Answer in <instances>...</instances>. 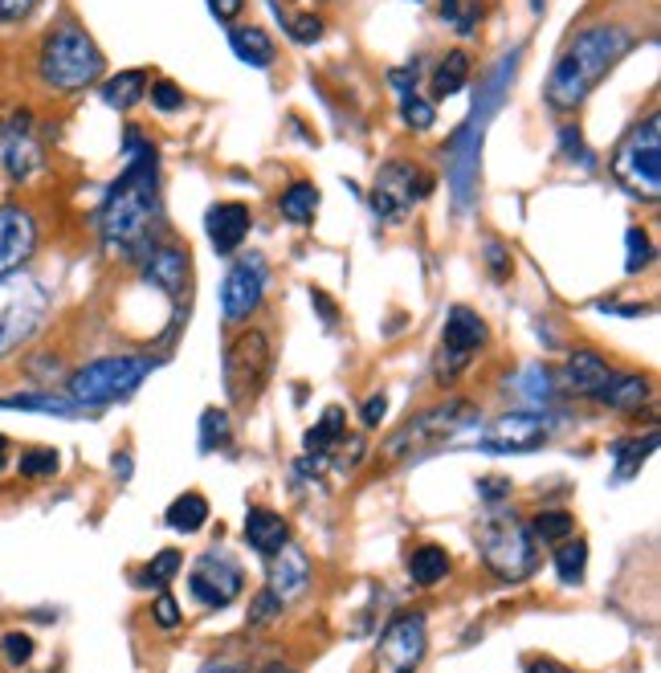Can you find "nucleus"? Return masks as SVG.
<instances>
[{
	"label": "nucleus",
	"mask_w": 661,
	"mask_h": 673,
	"mask_svg": "<svg viewBox=\"0 0 661 673\" xmlns=\"http://www.w3.org/2000/svg\"><path fill=\"white\" fill-rule=\"evenodd\" d=\"M127 151L131 160L119 176V184L107 192L103 209H98V229H103V241L111 249H119L123 257H143L156 249V225H160V160H156V147L139 143V131H127Z\"/></svg>",
	"instance_id": "1"
},
{
	"label": "nucleus",
	"mask_w": 661,
	"mask_h": 673,
	"mask_svg": "<svg viewBox=\"0 0 661 673\" xmlns=\"http://www.w3.org/2000/svg\"><path fill=\"white\" fill-rule=\"evenodd\" d=\"M633 45V33L621 25H588L580 29L568 49L555 58L551 78L543 86V98L555 111H576L580 102L596 90V82L613 70Z\"/></svg>",
	"instance_id": "2"
},
{
	"label": "nucleus",
	"mask_w": 661,
	"mask_h": 673,
	"mask_svg": "<svg viewBox=\"0 0 661 673\" xmlns=\"http://www.w3.org/2000/svg\"><path fill=\"white\" fill-rule=\"evenodd\" d=\"M107 70L103 49L94 45V37L78 21H62L58 29H49L37 54V78L58 90V94H78L94 86Z\"/></svg>",
	"instance_id": "3"
},
{
	"label": "nucleus",
	"mask_w": 661,
	"mask_h": 673,
	"mask_svg": "<svg viewBox=\"0 0 661 673\" xmlns=\"http://www.w3.org/2000/svg\"><path fill=\"white\" fill-rule=\"evenodd\" d=\"M478 551H482V559H486V567L498 576V580H511V584H519V580H527L535 567H539V539L515 519L511 510H490L486 519L478 523Z\"/></svg>",
	"instance_id": "4"
},
{
	"label": "nucleus",
	"mask_w": 661,
	"mask_h": 673,
	"mask_svg": "<svg viewBox=\"0 0 661 673\" xmlns=\"http://www.w3.org/2000/svg\"><path fill=\"white\" fill-rule=\"evenodd\" d=\"M478 417L470 400H445V404H433L417 417L404 421L388 441H384V461H413V457H425L429 449L445 445L449 437H457L470 421Z\"/></svg>",
	"instance_id": "5"
},
{
	"label": "nucleus",
	"mask_w": 661,
	"mask_h": 673,
	"mask_svg": "<svg viewBox=\"0 0 661 673\" xmlns=\"http://www.w3.org/2000/svg\"><path fill=\"white\" fill-rule=\"evenodd\" d=\"M49 315V294L33 274H5L0 278V359L17 351Z\"/></svg>",
	"instance_id": "6"
},
{
	"label": "nucleus",
	"mask_w": 661,
	"mask_h": 673,
	"mask_svg": "<svg viewBox=\"0 0 661 673\" xmlns=\"http://www.w3.org/2000/svg\"><path fill=\"white\" fill-rule=\"evenodd\" d=\"M147 376H151V359H143V355L94 359V364H86L70 376V396L78 404H115V400H127Z\"/></svg>",
	"instance_id": "7"
},
{
	"label": "nucleus",
	"mask_w": 661,
	"mask_h": 673,
	"mask_svg": "<svg viewBox=\"0 0 661 673\" xmlns=\"http://www.w3.org/2000/svg\"><path fill=\"white\" fill-rule=\"evenodd\" d=\"M613 176L641 200H657L661 192V115H649L613 155Z\"/></svg>",
	"instance_id": "8"
},
{
	"label": "nucleus",
	"mask_w": 661,
	"mask_h": 673,
	"mask_svg": "<svg viewBox=\"0 0 661 673\" xmlns=\"http://www.w3.org/2000/svg\"><path fill=\"white\" fill-rule=\"evenodd\" d=\"M270 368H274L270 335L266 331H241L225 351V392H229V400L233 404L253 400L266 388Z\"/></svg>",
	"instance_id": "9"
},
{
	"label": "nucleus",
	"mask_w": 661,
	"mask_h": 673,
	"mask_svg": "<svg viewBox=\"0 0 661 673\" xmlns=\"http://www.w3.org/2000/svg\"><path fill=\"white\" fill-rule=\"evenodd\" d=\"M433 192V180L413 160H388L372 184V213L380 221H404Z\"/></svg>",
	"instance_id": "10"
},
{
	"label": "nucleus",
	"mask_w": 661,
	"mask_h": 673,
	"mask_svg": "<svg viewBox=\"0 0 661 673\" xmlns=\"http://www.w3.org/2000/svg\"><path fill=\"white\" fill-rule=\"evenodd\" d=\"M425 649H429V625L421 612H400L392 616L384 633H380V645H376V657H372V673H417V665L425 661Z\"/></svg>",
	"instance_id": "11"
},
{
	"label": "nucleus",
	"mask_w": 661,
	"mask_h": 673,
	"mask_svg": "<svg viewBox=\"0 0 661 673\" xmlns=\"http://www.w3.org/2000/svg\"><path fill=\"white\" fill-rule=\"evenodd\" d=\"M486 323L478 319V310L470 306H453L449 319L441 327V355H437V384H453L470 368V359L486 347Z\"/></svg>",
	"instance_id": "12"
},
{
	"label": "nucleus",
	"mask_w": 661,
	"mask_h": 673,
	"mask_svg": "<svg viewBox=\"0 0 661 673\" xmlns=\"http://www.w3.org/2000/svg\"><path fill=\"white\" fill-rule=\"evenodd\" d=\"M45 168V151L33 131V115L21 107L9 119H0V172L13 184H29Z\"/></svg>",
	"instance_id": "13"
},
{
	"label": "nucleus",
	"mask_w": 661,
	"mask_h": 673,
	"mask_svg": "<svg viewBox=\"0 0 661 673\" xmlns=\"http://www.w3.org/2000/svg\"><path fill=\"white\" fill-rule=\"evenodd\" d=\"M266 282H270L266 257H262V253L241 257V262H237V266L225 274V282H221V306H225V319H229V323L249 319L253 310L262 306V298H266Z\"/></svg>",
	"instance_id": "14"
},
{
	"label": "nucleus",
	"mask_w": 661,
	"mask_h": 673,
	"mask_svg": "<svg viewBox=\"0 0 661 673\" xmlns=\"http://www.w3.org/2000/svg\"><path fill=\"white\" fill-rule=\"evenodd\" d=\"M547 433H551V425L539 417V412H506V417L486 425L478 445L486 453H531L547 441Z\"/></svg>",
	"instance_id": "15"
},
{
	"label": "nucleus",
	"mask_w": 661,
	"mask_h": 673,
	"mask_svg": "<svg viewBox=\"0 0 661 673\" xmlns=\"http://www.w3.org/2000/svg\"><path fill=\"white\" fill-rule=\"evenodd\" d=\"M37 253V221L21 204H0V278L17 274Z\"/></svg>",
	"instance_id": "16"
},
{
	"label": "nucleus",
	"mask_w": 661,
	"mask_h": 673,
	"mask_svg": "<svg viewBox=\"0 0 661 673\" xmlns=\"http://www.w3.org/2000/svg\"><path fill=\"white\" fill-rule=\"evenodd\" d=\"M188 592L200 600V604H209V608H221L229 604L237 592H241V572L229 563V559H217V555H205L196 567H192V576H188Z\"/></svg>",
	"instance_id": "17"
},
{
	"label": "nucleus",
	"mask_w": 661,
	"mask_h": 673,
	"mask_svg": "<svg viewBox=\"0 0 661 673\" xmlns=\"http://www.w3.org/2000/svg\"><path fill=\"white\" fill-rule=\"evenodd\" d=\"M266 588L274 592V600H278L282 608L294 604V600H302V592L311 588V563H307V555H302L294 543H286V547L278 551Z\"/></svg>",
	"instance_id": "18"
},
{
	"label": "nucleus",
	"mask_w": 661,
	"mask_h": 673,
	"mask_svg": "<svg viewBox=\"0 0 661 673\" xmlns=\"http://www.w3.org/2000/svg\"><path fill=\"white\" fill-rule=\"evenodd\" d=\"M608 380H613V368H608L604 355H596V351H572L564 372H559V384L572 396H600Z\"/></svg>",
	"instance_id": "19"
},
{
	"label": "nucleus",
	"mask_w": 661,
	"mask_h": 673,
	"mask_svg": "<svg viewBox=\"0 0 661 673\" xmlns=\"http://www.w3.org/2000/svg\"><path fill=\"white\" fill-rule=\"evenodd\" d=\"M205 229H209V241H213L217 253H233L245 241V233H249V209L237 204V200L213 204L209 217H205Z\"/></svg>",
	"instance_id": "20"
},
{
	"label": "nucleus",
	"mask_w": 661,
	"mask_h": 673,
	"mask_svg": "<svg viewBox=\"0 0 661 673\" xmlns=\"http://www.w3.org/2000/svg\"><path fill=\"white\" fill-rule=\"evenodd\" d=\"M143 278L156 282L168 294H180L184 282H188V253H180L172 245H156L147 253V262H143Z\"/></svg>",
	"instance_id": "21"
},
{
	"label": "nucleus",
	"mask_w": 661,
	"mask_h": 673,
	"mask_svg": "<svg viewBox=\"0 0 661 673\" xmlns=\"http://www.w3.org/2000/svg\"><path fill=\"white\" fill-rule=\"evenodd\" d=\"M245 543L258 555H278L290 543V527L274 510H249L245 514Z\"/></svg>",
	"instance_id": "22"
},
{
	"label": "nucleus",
	"mask_w": 661,
	"mask_h": 673,
	"mask_svg": "<svg viewBox=\"0 0 661 673\" xmlns=\"http://www.w3.org/2000/svg\"><path fill=\"white\" fill-rule=\"evenodd\" d=\"M613 412H641V404L649 400V380L633 376V372H613V380L604 384V392L596 396Z\"/></svg>",
	"instance_id": "23"
},
{
	"label": "nucleus",
	"mask_w": 661,
	"mask_h": 673,
	"mask_svg": "<svg viewBox=\"0 0 661 673\" xmlns=\"http://www.w3.org/2000/svg\"><path fill=\"white\" fill-rule=\"evenodd\" d=\"M229 45H233V54H237L245 66H253V70H266V66H274V58H278V45H274L270 33L258 29V25L233 29V33H229Z\"/></svg>",
	"instance_id": "24"
},
{
	"label": "nucleus",
	"mask_w": 661,
	"mask_h": 673,
	"mask_svg": "<svg viewBox=\"0 0 661 673\" xmlns=\"http://www.w3.org/2000/svg\"><path fill=\"white\" fill-rule=\"evenodd\" d=\"M409 576H413V584H421V588L441 584V580L449 576V551L437 547V543L417 547V551L409 555Z\"/></svg>",
	"instance_id": "25"
},
{
	"label": "nucleus",
	"mask_w": 661,
	"mask_h": 673,
	"mask_svg": "<svg viewBox=\"0 0 661 673\" xmlns=\"http://www.w3.org/2000/svg\"><path fill=\"white\" fill-rule=\"evenodd\" d=\"M278 209H282V217L286 221H294V225H311L315 221V213H319V188L315 184H290L282 196H278Z\"/></svg>",
	"instance_id": "26"
},
{
	"label": "nucleus",
	"mask_w": 661,
	"mask_h": 673,
	"mask_svg": "<svg viewBox=\"0 0 661 673\" xmlns=\"http://www.w3.org/2000/svg\"><path fill=\"white\" fill-rule=\"evenodd\" d=\"M347 437V417H343V408H327L323 412V421L307 429V437H302V445H307V453H323L331 457V449Z\"/></svg>",
	"instance_id": "27"
},
{
	"label": "nucleus",
	"mask_w": 661,
	"mask_h": 673,
	"mask_svg": "<svg viewBox=\"0 0 661 673\" xmlns=\"http://www.w3.org/2000/svg\"><path fill=\"white\" fill-rule=\"evenodd\" d=\"M143 90H147V74L143 70H123V74L107 78L103 102H107V107H115V111H131L135 102L143 98Z\"/></svg>",
	"instance_id": "28"
},
{
	"label": "nucleus",
	"mask_w": 661,
	"mask_h": 673,
	"mask_svg": "<svg viewBox=\"0 0 661 673\" xmlns=\"http://www.w3.org/2000/svg\"><path fill=\"white\" fill-rule=\"evenodd\" d=\"M470 82V58L462 54V49H449V54L437 62V70H433V94L437 98H449V94H457Z\"/></svg>",
	"instance_id": "29"
},
{
	"label": "nucleus",
	"mask_w": 661,
	"mask_h": 673,
	"mask_svg": "<svg viewBox=\"0 0 661 673\" xmlns=\"http://www.w3.org/2000/svg\"><path fill=\"white\" fill-rule=\"evenodd\" d=\"M205 523H209V502L200 498V494H180V498L168 506V527H172V531L192 535V531H200Z\"/></svg>",
	"instance_id": "30"
},
{
	"label": "nucleus",
	"mask_w": 661,
	"mask_h": 673,
	"mask_svg": "<svg viewBox=\"0 0 661 673\" xmlns=\"http://www.w3.org/2000/svg\"><path fill=\"white\" fill-rule=\"evenodd\" d=\"M657 449V433H645V437H625L613 445V457H617V478H633L645 457Z\"/></svg>",
	"instance_id": "31"
},
{
	"label": "nucleus",
	"mask_w": 661,
	"mask_h": 673,
	"mask_svg": "<svg viewBox=\"0 0 661 673\" xmlns=\"http://www.w3.org/2000/svg\"><path fill=\"white\" fill-rule=\"evenodd\" d=\"M584 563H588V547L580 539H564L555 551V572L564 584H584Z\"/></svg>",
	"instance_id": "32"
},
{
	"label": "nucleus",
	"mask_w": 661,
	"mask_h": 673,
	"mask_svg": "<svg viewBox=\"0 0 661 673\" xmlns=\"http://www.w3.org/2000/svg\"><path fill=\"white\" fill-rule=\"evenodd\" d=\"M531 535L543 539V543H564L568 535H576V523H572L568 510H543L531 527Z\"/></svg>",
	"instance_id": "33"
},
{
	"label": "nucleus",
	"mask_w": 661,
	"mask_h": 673,
	"mask_svg": "<svg viewBox=\"0 0 661 673\" xmlns=\"http://www.w3.org/2000/svg\"><path fill=\"white\" fill-rule=\"evenodd\" d=\"M0 408H17V412H54V417H74V404L58 396H5Z\"/></svg>",
	"instance_id": "34"
},
{
	"label": "nucleus",
	"mask_w": 661,
	"mask_h": 673,
	"mask_svg": "<svg viewBox=\"0 0 661 673\" xmlns=\"http://www.w3.org/2000/svg\"><path fill=\"white\" fill-rule=\"evenodd\" d=\"M229 445V417L217 408H209L200 417V449H225Z\"/></svg>",
	"instance_id": "35"
},
{
	"label": "nucleus",
	"mask_w": 661,
	"mask_h": 673,
	"mask_svg": "<svg viewBox=\"0 0 661 673\" xmlns=\"http://www.w3.org/2000/svg\"><path fill=\"white\" fill-rule=\"evenodd\" d=\"M17 470H21V478H49V474H58V453L54 449H25Z\"/></svg>",
	"instance_id": "36"
},
{
	"label": "nucleus",
	"mask_w": 661,
	"mask_h": 673,
	"mask_svg": "<svg viewBox=\"0 0 661 673\" xmlns=\"http://www.w3.org/2000/svg\"><path fill=\"white\" fill-rule=\"evenodd\" d=\"M278 21L286 25L290 41H298V45H311V41L323 37V21H319L315 13H286V17H278Z\"/></svg>",
	"instance_id": "37"
},
{
	"label": "nucleus",
	"mask_w": 661,
	"mask_h": 673,
	"mask_svg": "<svg viewBox=\"0 0 661 673\" xmlns=\"http://www.w3.org/2000/svg\"><path fill=\"white\" fill-rule=\"evenodd\" d=\"M151 107L172 115V111H184V90L172 82V78H160V82H151Z\"/></svg>",
	"instance_id": "38"
},
{
	"label": "nucleus",
	"mask_w": 661,
	"mask_h": 673,
	"mask_svg": "<svg viewBox=\"0 0 661 673\" xmlns=\"http://www.w3.org/2000/svg\"><path fill=\"white\" fill-rule=\"evenodd\" d=\"M180 567H184V555H180V551H160L156 559H151V584L164 588L168 580L180 576Z\"/></svg>",
	"instance_id": "39"
},
{
	"label": "nucleus",
	"mask_w": 661,
	"mask_h": 673,
	"mask_svg": "<svg viewBox=\"0 0 661 673\" xmlns=\"http://www.w3.org/2000/svg\"><path fill=\"white\" fill-rule=\"evenodd\" d=\"M0 653H5L9 665H25L33 657V637L29 633H5L0 637Z\"/></svg>",
	"instance_id": "40"
},
{
	"label": "nucleus",
	"mask_w": 661,
	"mask_h": 673,
	"mask_svg": "<svg viewBox=\"0 0 661 673\" xmlns=\"http://www.w3.org/2000/svg\"><path fill=\"white\" fill-rule=\"evenodd\" d=\"M649 253H653L649 233H645V229H629V262H625V270H629V274H641V266L649 262Z\"/></svg>",
	"instance_id": "41"
},
{
	"label": "nucleus",
	"mask_w": 661,
	"mask_h": 673,
	"mask_svg": "<svg viewBox=\"0 0 661 673\" xmlns=\"http://www.w3.org/2000/svg\"><path fill=\"white\" fill-rule=\"evenodd\" d=\"M433 119H437V115H433V107H429L425 98H417V94H413V98H404V123H409L413 131H429Z\"/></svg>",
	"instance_id": "42"
},
{
	"label": "nucleus",
	"mask_w": 661,
	"mask_h": 673,
	"mask_svg": "<svg viewBox=\"0 0 661 673\" xmlns=\"http://www.w3.org/2000/svg\"><path fill=\"white\" fill-rule=\"evenodd\" d=\"M278 612H282V604H278L274 592L266 588V592L253 596V604H249V625H266V620H274Z\"/></svg>",
	"instance_id": "43"
},
{
	"label": "nucleus",
	"mask_w": 661,
	"mask_h": 673,
	"mask_svg": "<svg viewBox=\"0 0 661 673\" xmlns=\"http://www.w3.org/2000/svg\"><path fill=\"white\" fill-rule=\"evenodd\" d=\"M151 612H156V620L164 629H176L180 625V604H176V596H156V604H151Z\"/></svg>",
	"instance_id": "44"
},
{
	"label": "nucleus",
	"mask_w": 661,
	"mask_h": 673,
	"mask_svg": "<svg viewBox=\"0 0 661 673\" xmlns=\"http://www.w3.org/2000/svg\"><path fill=\"white\" fill-rule=\"evenodd\" d=\"M486 262L494 278H511V253H506L498 241H486Z\"/></svg>",
	"instance_id": "45"
},
{
	"label": "nucleus",
	"mask_w": 661,
	"mask_h": 673,
	"mask_svg": "<svg viewBox=\"0 0 661 673\" xmlns=\"http://www.w3.org/2000/svg\"><path fill=\"white\" fill-rule=\"evenodd\" d=\"M37 0H0V21L13 25V21H25L33 13Z\"/></svg>",
	"instance_id": "46"
},
{
	"label": "nucleus",
	"mask_w": 661,
	"mask_h": 673,
	"mask_svg": "<svg viewBox=\"0 0 661 673\" xmlns=\"http://www.w3.org/2000/svg\"><path fill=\"white\" fill-rule=\"evenodd\" d=\"M478 494H482L490 506H498L502 498H511V482H506V478H486V482H478Z\"/></svg>",
	"instance_id": "47"
},
{
	"label": "nucleus",
	"mask_w": 661,
	"mask_h": 673,
	"mask_svg": "<svg viewBox=\"0 0 661 673\" xmlns=\"http://www.w3.org/2000/svg\"><path fill=\"white\" fill-rule=\"evenodd\" d=\"M384 417H388V396H384V392L368 396V404H364V425H368V429H376Z\"/></svg>",
	"instance_id": "48"
},
{
	"label": "nucleus",
	"mask_w": 661,
	"mask_h": 673,
	"mask_svg": "<svg viewBox=\"0 0 661 673\" xmlns=\"http://www.w3.org/2000/svg\"><path fill=\"white\" fill-rule=\"evenodd\" d=\"M209 9H213V17H217L221 25H229V21H237V13L245 9V0H209Z\"/></svg>",
	"instance_id": "49"
},
{
	"label": "nucleus",
	"mask_w": 661,
	"mask_h": 673,
	"mask_svg": "<svg viewBox=\"0 0 661 673\" xmlns=\"http://www.w3.org/2000/svg\"><path fill=\"white\" fill-rule=\"evenodd\" d=\"M441 17L449 25H462V0H441Z\"/></svg>",
	"instance_id": "50"
},
{
	"label": "nucleus",
	"mask_w": 661,
	"mask_h": 673,
	"mask_svg": "<svg viewBox=\"0 0 661 673\" xmlns=\"http://www.w3.org/2000/svg\"><path fill=\"white\" fill-rule=\"evenodd\" d=\"M5 461H9V441L0 437V470H5Z\"/></svg>",
	"instance_id": "51"
},
{
	"label": "nucleus",
	"mask_w": 661,
	"mask_h": 673,
	"mask_svg": "<svg viewBox=\"0 0 661 673\" xmlns=\"http://www.w3.org/2000/svg\"><path fill=\"white\" fill-rule=\"evenodd\" d=\"M266 673H294V669H286L282 661H270V665H266Z\"/></svg>",
	"instance_id": "52"
}]
</instances>
